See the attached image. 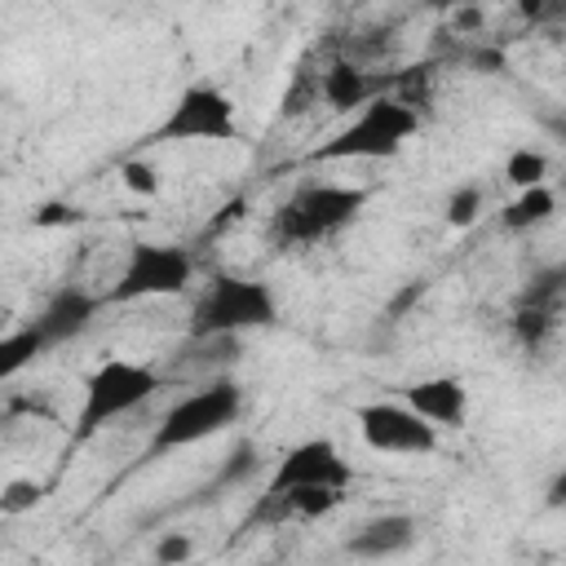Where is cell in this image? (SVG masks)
<instances>
[{"label":"cell","instance_id":"6da1fadb","mask_svg":"<svg viewBox=\"0 0 566 566\" xmlns=\"http://www.w3.org/2000/svg\"><path fill=\"white\" fill-rule=\"evenodd\" d=\"M279 323V296L265 279L234 274V270H212L190 305V340H239L248 332H265Z\"/></svg>","mask_w":566,"mask_h":566},{"label":"cell","instance_id":"7a4b0ae2","mask_svg":"<svg viewBox=\"0 0 566 566\" xmlns=\"http://www.w3.org/2000/svg\"><path fill=\"white\" fill-rule=\"evenodd\" d=\"M243 407H248V394L234 376H208L164 407V416L150 429L146 455H172L195 442H208V438L226 433L230 424H239Z\"/></svg>","mask_w":566,"mask_h":566},{"label":"cell","instance_id":"3957f363","mask_svg":"<svg viewBox=\"0 0 566 566\" xmlns=\"http://www.w3.org/2000/svg\"><path fill=\"white\" fill-rule=\"evenodd\" d=\"M420 133V111L407 97L380 93L349 124H340L323 146H314V164H354V159H394Z\"/></svg>","mask_w":566,"mask_h":566},{"label":"cell","instance_id":"277c9868","mask_svg":"<svg viewBox=\"0 0 566 566\" xmlns=\"http://www.w3.org/2000/svg\"><path fill=\"white\" fill-rule=\"evenodd\" d=\"M367 208V190L363 186H340V181H305L301 190H292L274 217H270V239L279 248H310L323 243L332 234H340L345 226H354V217Z\"/></svg>","mask_w":566,"mask_h":566},{"label":"cell","instance_id":"5b68a950","mask_svg":"<svg viewBox=\"0 0 566 566\" xmlns=\"http://www.w3.org/2000/svg\"><path fill=\"white\" fill-rule=\"evenodd\" d=\"M164 385V376L142 363V358H124L111 354L102 358L84 385H80V407H75V442H88L93 433H102L106 424L124 420L128 411H137L146 398H155V389Z\"/></svg>","mask_w":566,"mask_h":566},{"label":"cell","instance_id":"8992f818","mask_svg":"<svg viewBox=\"0 0 566 566\" xmlns=\"http://www.w3.org/2000/svg\"><path fill=\"white\" fill-rule=\"evenodd\" d=\"M190 283H195L190 248L164 243V239H137V243H128V256L102 296H106V305H137V301L181 296Z\"/></svg>","mask_w":566,"mask_h":566},{"label":"cell","instance_id":"52a82bcc","mask_svg":"<svg viewBox=\"0 0 566 566\" xmlns=\"http://www.w3.org/2000/svg\"><path fill=\"white\" fill-rule=\"evenodd\" d=\"M234 133H239V111H234L230 93L221 84L195 80V84H186L177 93V102L168 106V115L150 133V146H168V142H234Z\"/></svg>","mask_w":566,"mask_h":566},{"label":"cell","instance_id":"ba28073f","mask_svg":"<svg viewBox=\"0 0 566 566\" xmlns=\"http://www.w3.org/2000/svg\"><path fill=\"white\" fill-rule=\"evenodd\" d=\"M358 438L380 455H433L442 447V429H433L420 411H411L402 398H376L354 407Z\"/></svg>","mask_w":566,"mask_h":566},{"label":"cell","instance_id":"9c48e42d","mask_svg":"<svg viewBox=\"0 0 566 566\" xmlns=\"http://www.w3.org/2000/svg\"><path fill=\"white\" fill-rule=\"evenodd\" d=\"M349 482H354V464L345 460V451L332 438H305V442H292L274 460L261 495H283V491H345Z\"/></svg>","mask_w":566,"mask_h":566},{"label":"cell","instance_id":"30bf717a","mask_svg":"<svg viewBox=\"0 0 566 566\" xmlns=\"http://www.w3.org/2000/svg\"><path fill=\"white\" fill-rule=\"evenodd\" d=\"M97 310H106V296L102 292H88L80 283H62L40 305V314L31 318V327H35V336H40L44 349H57V345L75 340L80 332H88V323L97 318Z\"/></svg>","mask_w":566,"mask_h":566},{"label":"cell","instance_id":"8fae6325","mask_svg":"<svg viewBox=\"0 0 566 566\" xmlns=\"http://www.w3.org/2000/svg\"><path fill=\"white\" fill-rule=\"evenodd\" d=\"M416 539H420V522L411 513H376V517L358 522L340 548L354 562H389V557H402L407 548H416Z\"/></svg>","mask_w":566,"mask_h":566},{"label":"cell","instance_id":"7c38bea8","mask_svg":"<svg viewBox=\"0 0 566 566\" xmlns=\"http://www.w3.org/2000/svg\"><path fill=\"white\" fill-rule=\"evenodd\" d=\"M402 402L411 411H420L442 433L469 424V385L460 376H424V380H411L402 389Z\"/></svg>","mask_w":566,"mask_h":566},{"label":"cell","instance_id":"4fadbf2b","mask_svg":"<svg viewBox=\"0 0 566 566\" xmlns=\"http://www.w3.org/2000/svg\"><path fill=\"white\" fill-rule=\"evenodd\" d=\"M318 88H323V102H327L332 111H354V106L363 111L367 102H376V97H380L376 80H371L358 62H332V66L323 71Z\"/></svg>","mask_w":566,"mask_h":566},{"label":"cell","instance_id":"5bb4252c","mask_svg":"<svg viewBox=\"0 0 566 566\" xmlns=\"http://www.w3.org/2000/svg\"><path fill=\"white\" fill-rule=\"evenodd\" d=\"M557 217V190L553 186H535V190H517L504 208H500V226L513 230V234H526V230H539Z\"/></svg>","mask_w":566,"mask_h":566},{"label":"cell","instance_id":"9a60e30c","mask_svg":"<svg viewBox=\"0 0 566 566\" xmlns=\"http://www.w3.org/2000/svg\"><path fill=\"white\" fill-rule=\"evenodd\" d=\"M562 301H566V261H553L526 279L517 310H548L553 314V305H562Z\"/></svg>","mask_w":566,"mask_h":566},{"label":"cell","instance_id":"2e32d148","mask_svg":"<svg viewBox=\"0 0 566 566\" xmlns=\"http://www.w3.org/2000/svg\"><path fill=\"white\" fill-rule=\"evenodd\" d=\"M500 177H504L513 190L548 186V155H544V150H535V146H513V150L504 155Z\"/></svg>","mask_w":566,"mask_h":566},{"label":"cell","instance_id":"e0dca14e","mask_svg":"<svg viewBox=\"0 0 566 566\" xmlns=\"http://www.w3.org/2000/svg\"><path fill=\"white\" fill-rule=\"evenodd\" d=\"M40 354H49L44 345H40V336H35V327L31 323H22V327H13L4 340H0V376L9 380V376H18L31 358H40Z\"/></svg>","mask_w":566,"mask_h":566},{"label":"cell","instance_id":"ac0fdd59","mask_svg":"<svg viewBox=\"0 0 566 566\" xmlns=\"http://www.w3.org/2000/svg\"><path fill=\"white\" fill-rule=\"evenodd\" d=\"M482 212H486V195H482V186H455V190L447 195V203H442V221H447L451 230H469V226H478Z\"/></svg>","mask_w":566,"mask_h":566},{"label":"cell","instance_id":"d6986e66","mask_svg":"<svg viewBox=\"0 0 566 566\" xmlns=\"http://www.w3.org/2000/svg\"><path fill=\"white\" fill-rule=\"evenodd\" d=\"M40 500H44V486H40L35 478H9V482L0 486V513H4V517L31 513Z\"/></svg>","mask_w":566,"mask_h":566},{"label":"cell","instance_id":"ffe728a7","mask_svg":"<svg viewBox=\"0 0 566 566\" xmlns=\"http://www.w3.org/2000/svg\"><path fill=\"white\" fill-rule=\"evenodd\" d=\"M119 186L128 190V195H142V199H150V195H159V168L150 164V159H142V155H133V159H124L119 164Z\"/></svg>","mask_w":566,"mask_h":566},{"label":"cell","instance_id":"44dd1931","mask_svg":"<svg viewBox=\"0 0 566 566\" xmlns=\"http://www.w3.org/2000/svg\"><path fill=\"white\" fill-rule=\"evenodd\" d=\"M150 557H155V566H186V562L195 557V539H190L186 531H164V535L155 539Z\"/></svg>","mask_w":566,"mask_h":566},{"label":"cell","instance_id":"7402d4cb","mask_svg":"<svg viewBox=\"0 0 566 566\" xmlns=\"http://www.w3.org/2000/svg\"><path fill=\"white\" fill-rule=\"evenodd\" d=\"M517 336L526 340V345H535L539 336H544V327H548V310H517Z\"/></svg>","mask_w":566,"mask_h":566},{"label":"cell","instance_id":"603a6c76","mask_svg":"<svg viewBox=\"0 0 566 566\" xmlns=\"http://www.w3.org/2000/svg\"><path fill=\"white\" fill-rule=\"evenodd\" d=\"M544 504H548V509H566V469L553 473V482H548V491H544Z\"/></svg>","mask_w":566,"mask_h":566},{"label":"cell","instance_id":"cb8c5ba5","mask_svg":"<svg viewBox=\"0 0 566 566\" xmlns=\"http://www.w3.org/2000/svg\"><path fill=\"white\" fill-rule=\"evenodd\" d=\"M451 22H455V31H478V27L486 22V13H482V9H455Z\"/></svg>","mask_w":566,"mask_h":566}]
</instances>
